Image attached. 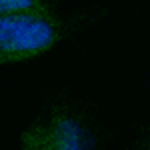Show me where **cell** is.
<instances>
[{"mask_svg": "<svg viewBox=\"0 0 150 150\" xmlns=\"http://www.w3.org/2000/svg\"><path fill=\"white\" fill-rule=\"evenodd\" d=\"M98 140V128L84 110L56 102L46 106L22 132L20 146L36 150H96Z\"/></svg>", "mask_w": 150, "mask_h": 150, "instance_id": "6da1fadb", "label": "cell"}, {"mask_svg": "<svg viewBox=\"0 0 150 150\" xmlns=\"http://www.w3.org/2000/svg\"><path fill=\"white\" fill-rule=\"evenodd\" d=\"M62 22L48 10H26L0 16V64L30 60L56 46Z\"/></svg>", "mask_w": 150, "mask_h": 150, "instance_id": "7a4b0ae2", "label": "cell"}, {"mask_svg": "<svg viewBox=\"0 0 150 150\" xmlns=\"http://www.w3.org/2000/svg\"><path fill=\"white\" fill-rule=\"evenodd\" d=\"M46 0H0V16L12 14V12H26V10H46Z\"/></svg>", "mask_w": 150, "mask_h": 150, "instance_id": "3957f363", "label": "cell"}, {"mask_svg": "<svg viewBox=\"0 0 150 150\" xmlns=\"http://www.w3.org/2000/svg\"><path fill=\"white\" fill-rule=\"evenodd\" d=\"M128 150H150V122L138 128V132H136Z\"/></svg>", "mask_w": 150, "mask_h": 150, "instance_id": "277c9868", "label": "cell"}]
</instances>
